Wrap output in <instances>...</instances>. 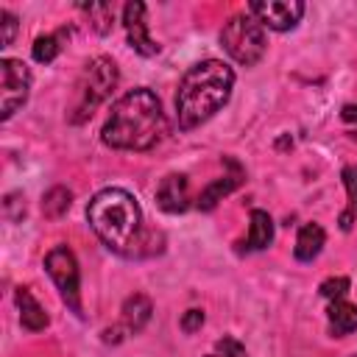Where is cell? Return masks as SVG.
<instances>
[{"mask_svg": "<svg viewBox=\"0 0 357 357\" xmlns=\"http://www.w3.org/2000/svg\"><path fill=\"white\" fill-rule=\"evenodd\" d=\"M167 131V120L159 98L139 86L126 92L114 106L109 120L103 123V142L117 151H148Z\"/></svg>", "mask_w": 357, "mask_h": 357, "instance_id": "1", "label": "cell"}, {"mask_svg": "<svg viewBox=\"0 0 357 357\" xmlns=\"http://www.w3.org/2000/svg\"><path fill=\"white\" fill-rule=\"evenodd\" d=\"M231 86H234V73L229 64H223L218 59H206V61H198L195 67H190L176 92L178 126L184 131H190V128L206 123L215 112H220V106H226Z\"/></svg>", "mask_w": 357, "mask_h": 357, "instance_id": "2", "label": "cell"}, {"mask_svg": "<svg viewBox=\"0 0 357 357\" xmlns=\"http://www.w3.org/2000/svg\"><path fill=\"white\" fill-rule=\"evenodd\" d=\"M86 220L103 245L120 254H134L139 243L142 212L131 192L120 187H106L95 192V198L86 206Z\"/></svg>", "mask_w": 357, "mask_h": 357, "instance_id": "3", "label": "cell"}, {"mask_svg": "<svg viewBox=\"0 0 357 357\" xmlns=\"http://www.w3.org/2000/svg\"><path fill=\"white\" fill-rule=\"evenodd\" d=\"M117 86V67L112 59L98 56L92 59L75 86V100H73V114L70 123H84L86 117H92V112L112 95V89Z\"/></svg>", "mask_w": 357, "mask_h": 357, "instance_id": "4", "label": "cell"}, {"mask_svg": "<svg viewBox=\"0 0 357 357\" xmlns=\"http://www.w3.org/2000/svg\"><path fill=\"white\" fill-rule=\"evenodd\" d=\"M223 50L243 67H251L265 53V31L254 14H234L220 31Z\"/></svg>", "mask_w": 357, "mask_h": 357, "instance_id": "5", "label": "cell"}, {"mask_svg": "<svg viewBox=\"0 0 357 357\" xmlns=\"http://www.w3.org/2000/svg\"><path fill=\"white\" fill-rule=\"evenodd\" d=\"M45 268L53 279V284L59 287V296L64 298V304L81 315V298H78V287H81V273H78V262L75 254L67 245H56L53 251H47L45 257Z\"/></svg>", "mask_w": 357, "mask_h": 357, "instance_id": "6", "label": "cell"}, {"mask_svg": "<svg viewBox=\"0 0 357 357\" xmlns=\"http://www.w3.org/2000/svg\"><path fill=\"white\" fill-rule=\"evenodd\" d=\"M31 89V73L20 59H0V117L8 120Z\"/></svg>", "mask_w": 357, "mask_h": 357, "instance_id": "7", "label": "cell"}, {"mask_svg": "<svg viewBox=\"0 0 357 357\" xmlns=\"http://www.w3.org/2000/svg\"><path fill=\"white\" fill-rule=\"evenodd\" d=\"M248 14H254L259 20V25H265L271 31H290V28H296V22L304 14V3H298V0H268V3L254 0L248 6Z\"/></svg>", "mask_w": 357, "mask_h": 357, "instance_id": "8", "label": "cell"}, {"mask_svg": "<svg viewBox=\"0 0 357 357\" xmlns=\"http://www.w3.org/2000/svg\"><path fill=\"white\" fill-rule=\"evenodd\" d=\"M123 25H126L128 45L139 56H156L159 53V45L148 36V28H145V6L139 0L126 3V8H123Z\"/></svg>", "mask_w": 357, "mask_h": 357, "instance_id": "9", "label": "cell"}, {"mask_svg": "<svg viewBox=\"0 0 357 357\" xmlns=\"http://www.w3.org/2000/svg\"><path fill=\"white\" fill-rule=\"evenodd\" d=\"M156 204L159 209L170 212V215H178L190 206V187H187V176L181 173H170L159 181L156 187Z\"/></svg>", "mask_w": 357, "mask_h": 357, "instance_id": "10", "label": "cell"}, {"mask_svg": "<svg viewBox=\"0 0 357 357\" xmlns=\"http://www.w3.org/2000/svg\"><path fill=\"white\" fill-rule=\"evenodd\" d=\"M14 301H17V310H20V324H22L28 332H39V329L47 326V315H45V310L39 307V301L31 296L28 287H17Z\"/></svg>", "mask_w": 357, "mask_h": 357, "instance_id": "11", "label": "cell"}, {"mask_svg": "<svg viewBox=\"0 0 357 357\" xmlns=\"http://www.w3.org/2000/svg\"><path fill=\"white\" fill-rule=\"evenodd\" d=\"M324 243H326L324 229H321L318 223H307V226H301V231H298V237H296L293 254H296V259H301V262H312V259L321 254Z\"/></svg>", "mask_w": 357, "mask_h": 357, "instance_id": "12", "label": "cell"}, {"mask_svg": "<svg viewBox=\"0 0 357 357\" xmlns=\"http://www.w3.org/2000/svg\"><path fill=\"white\" fill-rule=\"evenodd\" d=\"M151 312H153V307H151L148 296L137 293V296L126 298V304H123V329L126 332H134V335L142 332V326L148 324Z\"/></svg>", "mask_w": 357, "mask_h": 357, "instance_id": "13", "label": "cell"}, {"mask_svg": "<svg viewBox=\"0 0 357 357\" xmlns=\"http://www.w3.org/2000/svg\"><path fill=\"white\" fill-rule=\"evenodd\" d=\"M273 243V220L265 209H254L251 212V231L245 240V251H262Z\"/></svg>", "mask_w": 357, "mask_h": 357, "instance_id": "14", "label": "cell"}, {"mask_svg": "<svg viewBox=\"0 0 357 357\" xmlns=\"http://www.w3.org/2000/svg\"><path fill=\"white\" fill-rule=\"evenodd\" d=\"M326 318H329L332 335H337V337H343V335H349V332L357 329V307L349 304L346 298L332 301L329 310H326Z\"/></svg>", "mask_w": 357, "mask_h": 357, "instance_id": "15", "label": "cell"}, {"mask_svg": "<svg viewBox=\"0 0 357 357\" xmlns=\"http://www.w3.org/2000/svg\"><path fill=\"white\" fill-rule=\"evenodd\" d=\"M240 181H243V170H240V165H237L231 176H223V178L212 181V184H209V187L201 192V198H198V206H201L204 212L215 209V204H218L223 195H229L234 187H240Z\"/></svg>", "mask_w": 357, "mask_h": 357, "instance_id": "16", "label": "cell"}, {"mask_svg": "<svg viewBox=\"0 0 357 357\" xmlns=\"http://www.w3.org/2000/svg\"><path fill=\"white\" fill-rule=\"evenodd\" d=\"M70 204H73V192L67 187H53L42 198V212L45 218H61L70 209Z\"/></svg>", "mask_w": 357, "mask_h": 357, "instance_id": "17", "label": "cell"}, {"mask_svg": "<svg viewBox=\"0 0 357 357\" xmlns=\"http://www.w3.org/2000/svg\"><path fill=\"white\" fill-rule=\"evenodd\" d=\"M61 36H64V31L39 36V39L33 42V59H36L39 64H47V61H53V59L61 53Z\"/></svg>", "mask_w": 357, "mask_h": 357, "instance_id": "18", "label": "cell"}, {"mask_svg": "<svg viewBox=\"0 0 357 357\" xmlns=\"http://www.w3.org/2000/svg\"><path fill=\"white\" fill-rule=\"evenodd\" d=\"M89 20H92V28L98 33H109L112 31V22H114V8L109 3H89V6H81Z\"/></svg>", "mask_w": 357, "mask_h": 357, "instance_id": "19", "label": "cell"}, {"mask_svg": "<svg viewBox=\"0 0 357 357\" xmlns=\"http://www.w3.org/2000/svg\"><path fill=\"white\" fill-rule=\"evenodd\" d=\"M206 357H245V346L240 343V340H234V337H220L215 346H212V351L206 354Z\"/></svg>", "mask_w": 357, "mask_h": 357, "instance_id": "20", "label": "cell"}, {"mask_svg": "<svg viewBox=\"0 0 357 357\" xmlns=\"http://www.w3.org/2000/svg\"><path fill=\"white\" fill-rule=\"evenodd\" d=\"M318 290H321L324 298H329V301H340V298L349 293V279H346V276H332V279L321 282Z\"/></svg>", "mask_w": 357, "mask_h": 357, "instance_id": "21", "label": "cell"}, {"mask_svg": "<svg viewBox=\"0 0 357 357\" xmlns=\"http://www.w3.org/2000/svg\"><path fill=\"white\" fill-rule=\"evenodd\" d=\"M343 184H346V192H349V209L357 212V165H349L343 167Z\"/></svg>", "mask_w": 357, "mask_h": 357, "instance_id": "22", "label": "cell"}, {"mask_svg": "<svg viewBox=\"0 0 357 357\" xmlns=\"http://www.w3.org/2000/svg\"><path fill=\"white\" fill-rule=\"evenodd\" d=\"M0 20H3V47H8L14 42V33H17V20L11 11H0Z\"/></svg>", "mask_w": 357, "mask_h": 357, "instance_id": "23", "label": "cell"}, {"mask_svg": "<svg viewBox=\"0 0 357 357\" xmlns=\"http://www.w3.org/2000/svg\"><path fill=\"white\" fill-rule=\"evenodd\" d=\"M201 324H204V312L201 310H187L184 318H181V329L184 332H195V329H201Z\"/></svg>", "mask_w": 357, "mask_h": 357, "instance_id": "24", "label": "cell"}, {"mask_svg": "<svg viewBox=\"0 0 357 357\" xmlns=\"http://www.w3.org/2000/svg\"><path fill=\"white\" fill-rule=\"evenodd\" d=\"M351 223H354V212H351V209H346V212L340 215V229H343V231H349V229H351Z\"/></svg>", "mask_w": 357, "mask_h": 357, "instance_id": "25", "label": "cell"}, {"mask_svg": "<svg viewBox=\"0 0 357 357\" xmlns=\"http://www.w3.org/2000/svg\"><path fill=\"white\" fill-rule=\"evenodd\" d=\"M343 120H349V123H354V120H357V106H354V103L343 106Z\"/></svg>", "mask_w": 357, "mask_h": 357, "instance_id": "26", "label": "cell"}]
</instances>
